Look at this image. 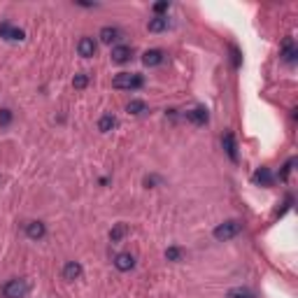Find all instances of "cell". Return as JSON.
<instances>
[{"label": "cell", "mask_w": 298, "mask_h": 298, "mask_svg": "<svg viewBox=\"0 0 298 298\" xmlns=\"http://www.w3.org/2000/svg\"><path fill=\"white\" fill-rule=\"evenodd\" d=\"M86 84H89V77H86L84 73L75 75V79H73V86H75V89H86Z\"/></svg>", "instance_id": "22"}, {"label": "cell", "mask_w": 298, "mask_h": 298, "mask_svg": "<svg viewBox=\"0 0 298 298\" xmlns=\"http://www.w3.org/2000/svg\"><path fill=\"white\" fill-rule=\"evenodd\" d=\"M207 110L205 107H194V110H189L187 112V122L196 124V126H203V124H207Z\"/></svg>", "instance_id": "11"}, {"label": "cell", "mask_w": 298, "mask_h": 298, "mask_svg": "<svg viewBox=\"0 0 298 298\" xmlns=\"http://www.w3.org/2000/svg\"><path fill=\"white\" fill-rule=\"evenodd\" d=\"M142 84H145L142 75H135V73H119L114 79H112V86H114V89H126V91L140 89Z\"/></svg>", "instance_id": "1"}, {"label": "cell", "mask_w": 298, "mask_h": 298, "mask_svg": "<svg viewBox=\"0 0 298 298\" xmlns=\"http://www.w3.org/2000/svg\"><path fill=\"white\" fill-rule=\"evenodd\" d=\"M131 56H133V49L128 47V44H116L112 49V61L114 63H126V61H131Z\"/></svg>", "instance_id": "9"}, {"label": "cell", "mask_w": 298, "mask_h": 298, "mask_svg": "<svg viewBox=\"0 0 298 298\" xmlns=\"http://www.w3.org/2000/svg\"><path fill=\"white\" fill-rule=\"evenodd\" d=\"M135 266V259L133 254H128V252H122V254L114 256V268L116 270H122V273H128V270H133Z\"/></svg>", "instance_id": "6"}, {"label": "cell", "mask_w": 298, "mask_h": 298, "mask_svg": "<svg viewBox=\"0 0 298 298\" xmlns=\"http://www.w3.org/2000/svg\"><path fill=\"white\" fill-rule=\"evenodd\" d=\"M296 56H298V49L293 47L291 40H286V42H284V49H282V61L296 63Z\"/></svg>", "instance_id": "15"}, {"label": "cell", "mask_w": 298, "mask_h": 298, "mask_svg": "<svg viewBox=\"0 0 298 298\" xmlns=\"http://www.w3.org/2000/svg\"><path fill=\"white\" fill-rule=\"evenodd\" d=\"M28 282L24 280V277H14V280H10L5 286H3V296L5 298H26V293H28Z\"/></svg>", "instance_id": "3"}, {"label": "cell", "mask_w": 298, "mask_h": 298, "mask_svg": "<svg viewBox=\"0 0 298 298\" xmlns=\"http://www.w3.org/2000/svg\"><path fill=\"white\" fill-rule=\"evenodd\" d=\"M0 37H5V40H14V42H21V40L26 37V33L21 31V28H14L12 24L3 21V24H0Z\"/></svg>", "instance_id": "4"}, {"label": "cell", "mask_w": 298, "mask_h": 298, "mask_svg": "<svg viewBox=\"0 0 298 298\" xmlns=\"http://www.w3.org/2000/svg\"><path fill=\"white\" fill-rule=\"evenodd\" d=\"M156 182H161V177H156V175H152V177H145V187H147V189H152Z\"/></svg>", "instance_id": "26"}, {"label": "cell", "mask_w": 298, "mask_h": 298, "mask_svg": "<svg viewBox=\"0 0 298 298\" xmlns=\"http://www.w3.org/2000/svg\"><path fill=\"white\" fill-rule=\"evenodd\" d=\"M226 298H256V296H254L252 289H247V286H233V289H228Z\"/></svg>", "instance_id": "16"}, {"label": "cell", "mask_w": 298, "mask_h": 298, "mask_svg": "<svg viewBox=\"0 0 298 298\" xmlns=\"http://www.w3.org/2000/svg\"><path fill=\"white\" fill-rule=\"evenodd\" d=\"M128 114H142V112H147V103L145 100H131V103L126 105Z\"/></svg>", "instance_id": "20"}, {"label": "cell", "mask_w": 298, "mask_h": 298, "mask_svg": "<svg viewBox=\"0 0 298 298\" xmlns=\"http://www.w3.org/2000/svg\"><path fill=\"white\" fill-rule=\"evenodd\" d=\"M100 40H103L105 44H112V42H116V40H122V31H119L116 26H105L103 31H100Z\"/></svg>", "instance_id": "12"}, {"label": "cell", "mask_w": 298, "mask_h": 298, "mask_svg": "<svg viewBox=\"0 0 298 298\" xmlns=\"http://www.w3.org/2000/svg\"><path fill=\"white\" fill-rule=\"evenodd\" d=\"M256 184H261V187H270L273 184V175H270V170L268 168H259V170L254 172V177H252Z\"/></svg>", "instance_id": "14"}, {"label": "cell", "mask_w": 298, "mask_h": 298, "mask_svg": "<svg viewBox=\"0 0 298 298\" xmlns=\"http://www.w3.org/2000/svg\"><path fill=\"white\" fill-rule=\"evenodd\" d=\"M224 149H226V154L231 156V161H237V149H235V138H233V133L224 135Z\"/></svg>", "instance_id": "17"}, {"label": "cell", "mask_w": 298, "mask_h": 298, "mask_svg": "<svg viewBox=\"0 0 298 298\" xmlns=\"http://www.w3.org/2000/svg\"><path fill=\"white\" fill-rule=\"evenodd\" d=\"M82 273H84V268H82V263L77 261H68L66 268H63V280L66 282H75L82 277Z\"/></svg>", "instance_id": "5"}, {"label": "cell", "mask_w": 298, "mask_h": 298, "mask_svg": "<svg viewBox=\"0 0 298 298\" xmlns=\"http://www.w3.org/2000/svg\"><path fill=\"white\" fill-rule=\"evenodd\" d=\"M240 231H243V224H240L237 219H228V221H224V224L217 226L212 235H214V240H219V243H226V240L235 237Z\"/></svg>", "instance_id": "2"}, {"label": "cell", "mask_w": 298, "mask_h": 298, "mask_svg": "<svg viewBox=\"0 0 298 298\" xmlns=\"http://www.w3.org/2000/svg\"><path fill=\"white\" fill-rule=\"evenodd\" d=\"M293 163H296V158H289V161H286V165L282 168V172H280V180H286V177H289V172H291Z\"/></svg>", "instance_id": "24"}, {"label": "cell", "mask_w": 298, "mask_h": 298, "mask_svg": "<svg viewBox=\"0 0 298 298\" xmlns=\"http://www.w3.org/2000/svg\"><path fill=\"white\" fill-rule=\"evenodd\" d=\"M168 7H170V3H168V0H161V3H156V5H154V12H156V17H161V14H163Z\"/></svg>", "instance_id": "25"}, {"label": "cell", "mask_w": 298, "mask_h": 298, "mask_svg": "<svg viewBox=\"0 0 298 298\" xmlns=\"http://www.w3.org/2000/svg\"><path fill=\"white\" fill-rule=\"evenodd\" d=\"M77 51L79 56H84V58H91L96 54V42H93V37H82L77 42Z\"/></svg>", "instance_id": "10"}, {"label": "cell", "mask_w": 298, "mask_h": 298, "mask_svg": "<svg viewBox=\"0 0 298 298\" xmlns=\"http://www.w3.org/2000/svg\"><path fill=\"white\" fill-rule=\"evenodd\" d=\"M114 126H116L114 114H103L100 122H98V131H100V133H107V131H112Z\"/></svg>", "instance_id": "18"}, {"label": "cell", "mask_w": 298, "mask_h": 298, "mask_svg": "<svg viewBox=\"0 0 298 298\" xmlns=\"http://www.w3.org/2000/svg\"><path fill=\"white\" fill-rule=\"evenodd\" d=\"M149 33H163L168 28V17H154L149 19V24H147Z\"/></svg>", "instance_id": "13"}, {"label": "cell", "mask_w": 298, "mask_h": 298, "mask_svg": "<svg viewBox=\"0 0 298 298\" xmlns=\"http://www.w3.org/2000/svg\"><path fill=\"white\" fill-rule=\"evenodd\" d=\"M128 233V226L126 224H114V228L110 231V240L112 243H122V237Z\"/></svg>", "instance_id": "19"}, {"label": "cell", "mask_w": 298, "mask_h": 298, "mask_svg": "<svg viewBox=\"0 0 298 298\" xmlns=\"http://www.w3.org/2000/svg\"><path fill=\"white\" fill-rule=\"evenodd\" d=\"M163 58H165V54L161 51V49H149V51H145V54H142V63H145L147 68L161 66V63H163Z\"/></svg>", "instance_id": "8"}, {"label": "cell", "mask_w": 298, "mask_h": 298, "mask_svg": "<svg viewBox=\"0 0 298 298\" xmlns=\"http://www.w3.org/2000/svg\"><path fill=\"white\" fill-rule=\"evenodd\" d=\"M26 235L31 237V240H42L47 235V226L42 221H28L26 224Z\"/></svg>", "instance_id": "7"}, {"label": "cell", "mask_w": 298, "mask_h": 298, "mask_svg": "<svg viewBox=\"0 0 298 298\" xmlns=\"http://www.w3.org/2000/svg\"><path fill=\"white\" fill-rule=\"evenodd\" d=\"M12 124V110H0V128H5V126H10Z\"/></svg>", "instance_id": "23"}, {"label": "cell", "mask_w": 298, "mask_h": 298, "mask_svg": "<svg viewBox=\"0 0 298 298\" xmlns=\"http://www.w3.org/2000/svg\"><path fill=\"white\" fill-rule=\"evenodd\" d=\"M182 256H184V252L180 247H168L165 250V259L168 261H182Z\"/></svg>", "instance_id": "21"}]
</instances>
